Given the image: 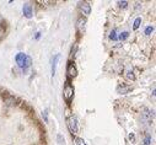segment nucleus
<instances>
[{"mask_svg":"<svg viewBox=\"0 0 156 145\" xmlns=\"http://www.w3.org/2000/svg\"><path fill=\"white\" fill-rule=\"evenodd\" d=\"M15 60H16L17 65L21 66V68H23V69H27L28 66L31 65V63H32V59H31V57L26 55L25 53H17Z\"/></svg>","mask_w":156,"mask_h":145,"instance_id":"obj_1","label":"nucleus"},{"mask_svg":"<svg viewBox=\"0 0 156 145\" xmlns=\"http://www.w3.org/2000/svg\"><path fill=\"white\" fill-rule=\"evenodd\" d=\"M63 95L66 102H70L74 97V87H72L69 82H65V86H64V90H63Z\"/></svg>","mask_w":156,"mask_h":145,"instance_id":"obj_2","label":"nucleus"},{"mask_svg":"<svg viewBox=\"0 0 156 145\" xmlns=\"http://www.w3.org/2000/svg\"><path fill=\"white\" fill-rule=\"evenodd\" d=\"M68 127H69L70 132L72 134H76L79 132V123H77L76 117H70L69 119H68Z\"/></svg>","mask_w":156,"mask_h":145,"instance_id":"obj_3","label":"nucleus"},{"mask_svg":"<svg viewBox=\"0 0 156 145\" xmlns=\"http://www.w3.org/2000/svg\"><path fill=\"white\" fill-rule=\"evenodd\" d=\"M66 74L69 77H75L77 75V70H76V66L74 65V63H71L69 61V64H68V68H66Z\"/></svg>","mask_w":156,"mask_h":145,"instance_id":"obj_4","label":"nucleus"},{"mask_svg":"<svg viewBox=\"0 0 156 145\" xmlns=\"http://www.w3.org/2000/svg\"><path fill=\"white\" fill-rule=\"evenodd\" d=\"M80 9H81V11H82V14H84L85 16H89L90 12H91V5L89 3H86V1L80 4Z\"/></svg>","mask_w":156,"mask_h":145,"instance_id":"obj_5","label":"nucleus"},{"mask_svg":"<svg viewBox=\"0 0 156 145\" xmlns=\"http://www.w3.org/2000/svg\"><path fill=\"white\" fill-rule=\"evenodd\" d=\"M22 11H23V15L27 19H31L32 17V6L30 4H25L23 8H22Z\"/></svg>","mask_w":156,"mask_h":145,"instance_id":"obj_6","label":"nucleus"},{"mask_svg":"<svg viewBox=\"0 0 156 145\" xmlns=\"http://www.w3.org/2000/svg\"><path fill=\"white\" fill-rule=\"evenodd\" d=\"M133 90V87L130 85H122V86H118L117 87V92L118 94H128V92H130Z\"/></svg>","mask_w":156,"mask_h":145,"instance_id":"obj_7","label":"nucleus"},{"mask_svg":"<svg viewBox=\"0 0 156 145\" xmlns=\"http://www.w3.org/2000/svg\"><path fill=\"white\" fill-rule=\"evenodd\" d=\"M59 58H60V55L59 54H57L54 58H53V63H52V75L54 76V74H55V69H57V63H58V60H59Z\"/></svg>","mask_w":156,"mask_h":145,"instance_id":"obj_8","label":"nucleus"},{"mask_svg":"<svg viewBox=\"0 0 156 145\" xmlns=\"http://www.w3.org/2000/svg\"><path fill=\"white\" fill-rule=\"evenodd\" d=\"M85 23H86V20L80 17L79 20H77V28H79L80 31H82V30L85 28Z\"/></svg>","mask_w":156,"mask_h":145,"instance_id":"obj_9","label":"nucleus"},{"mask_svg":"<svg viewBox=\"0 0 156 145\" xmlns=\"http://www.w3.org/2000/svg\"><path fill=\"white\" fill-rule=\"evenodd\" d=\"M140 23H142V19H140V17H137V19H135V21H134L133 28H134V30H138V28H139V26H140Z\"/></svg>","mask_w":156,"mask_h":145,"instance_id":"obj_10","label":"nucleus"},{"mask_svg":"<svg viewBox=\"0 0 156 145\" xmlns=\"http://www.w3.org/2000/svg\"><path fill=\"white\" fill-rule=\"evenodd\" d=\"M75 145H86V143L82 138H76L75 139Z\"/></svg>","mask_w":156,"mask_h":145,"instance_id":"obj_11","label":"nucleus"},{"mask_svg":"<svg viewBox=\"0 0 156 145\" xmlns=\"http://www.w3.org/2000/svg\"><path fill=\"white\" fill-rule=\"evenodd\" d=\"M128 36H129V33L127 32V31H126V32H122L121 35H119V39H121V41H124V39H126V38H128Z\"/></svg>","mask_w":156,"mask_h":145,"instance_id":"obj_12","label":"nucleus"},{"mask_svg":"<svg viewBox=\"0 0 156 145\" xmlns=\"http://www.w3.org/2000/svg\"><path fill=\"white\" fill-rule=\"evenodd\" d=\"M153 31H154V27H151V26H148L146 30H145V35H151L153 33Z\"/></svg>","mask_w":156,"mask_h":145,"instance_id":"obj_13","label":"nucleus"},{"mask_svg":"<svg viewBox=\"0 0 156 145\" xmlns=\"http://www.w3.org/2000/svg\"><path fill=\"white\" fill-rule=\"evenodd\" d=\"M110 38L112 39V41H116L117 39V35H116V31H112V32H111V35H110Z\"/></svg>","mask_w":156,"mask_h":145,"instance_id":"obj_14","label":"nucleus"},{"mask_svg":"<svg viewBox=\"0 0 156 145\" xmlns=\"http://www.w3.org/2000/svg\"><path fill=\"white\" fill-rule=\"evenodd\" d=\"M127 74H128L127 77H128L129 80H134V79H135V76H134V74H133V71H128Z\"/></svg>","mask_w":156,"mask_h":145,"instance_id":"obj_15","label":"nucleus"},{"mask_svg":"<svg viewBox=\"0 0 156 145\" xmlns=\"http://www.w3.org/2000/svg\"><path fill=\"white\" fill-rule=\"evenodd\" d=\"M118 5L121 8H123V9H126L127 6H128V3L127 1H118Z\"/></svg>","mask_w":156,"mask_h":145,"instance_id":"obj_16","label":"nucleus"},{"mask_svg":"<svg viewBox=\"0 0 156 145\" xmlns=\"http://www.w3.org/2000/svg\"><path fill=\"white\" fill-rule=\"evenodd\" d=\"M42 116H43V118H44V122H46V123H48V112H47V111H43V112H42Z\"/></svg>","mask_w":156,"mask_h":145,"instance_id":"obj_17","label":"nucleus"},{"mask_svg":"<svg viewBox=\"0 0 156 145\" xmlns=\"http://www.w3.org/2000/svg\"><path fill=\"white\" fill-rule=\"evenodd\" d=\"M76 50H77V44H76V43H74V47L71 48V54H72V55H75Z\"/></svg>","mask_w":156,"mask_h":145,"instance_id":"obj_18","label":"nucleus"},{"mask_svg":"<svg viewBox=\"0 0 156 145\" xmlns=\"http://www.w3.org/2000/svg\"><path fill=\"white\" fill-rule=\"evenodd\" d=\"M129 140H130V142H135V137H134V134L133 133H130V134H129Z\"/></svg>","mask_w":156,"mask_h":145,"instance_id":"obj_19","label":"nucleus"},{"mask_svg":"<svg viewBox=\"0 0 156 145\" xmlns=\"http://www.w3.org/2000/svg\"><path fill=\"white\" fill-rule=\"evenodd\" d=\"M4 33H5V30L3 28V26H0V38L4 36Z\"/></svg>","mask_w":156,"mask_h":145,"instance_id":"obj_20","label":"nucleus"},{"mask_svg":"<svg viewBox=\"0 0 156 145\" xmlns=\"http://www.w3.org/2000/svg\"><path fill=\"white\" fill-rule=\"evenodd\" d=\"M39 36H41V33H39V32L36 33V39H38V38H39Z\"/></svg>","mask_w":156,"mask_h":145,"instance_id":"obj_21","label":"nucleus"}]
</instances>
